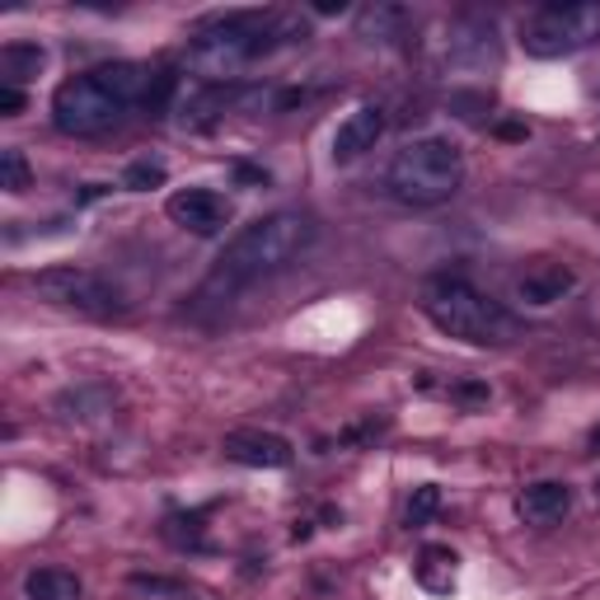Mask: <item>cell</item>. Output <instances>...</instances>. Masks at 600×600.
I'll return each instance as SVG.
<instances>
[{"instance_id":"obj_1","label":"cell","mask_w":600,"mask_h":600,"mask_svg":"<svg viewBox=\"0 0 600 600\" xmlns=\"http://www.w3.org/2000/svg\"><path fill=\"white\" fill-rule=\"evenodd\" d=\"M310 245H314V221L306 211H268V216H258V221H249L221 249V258H216V268L203 282V296H197V300H230L239 291L268 282V277L287 272Z\"/></svg>"},{"instance_id":"obj_2","label":"cell","mask_w":600,"mask_h":600,"mask_svg":"<svg viewBox=\"0 0 600 600\" xmlns=\"http://www.w3.org/2000/svg\"><path fill=\"white\" fill-rule=\"evenodd\" d=\"M296 38H306V24L287 14H221L188 38L184 66L203 75L207 85H226L245 66L263 62L268 52L296 43Z\"/></svg>"},{"instance_id":"obj_3","label":"cell","mask_w":600,"mask_h":600,"mask_svg":"<svg viewBox=\"0 0 600 600\" xmlns=\"http://www.w3.org/2000/svg\"><path fill=\"white\" fill-rule=\"evenodd\" d=\"M151 71L136 62H108L85 75H71L52 94V127L66 136H99L123 123V113L142 104Z\"/></svg>"},{"instance_id":"obj_4","label":"cell","mask_w":600,"mask_h":600,"mask_svg":"<svg viewBox=\"0 0 600 600\" xmlns=\"http://www.w3.org/2000/svg\"><path fill=\"white\" fill-rule=\"evenodd\" d=\"M423 314L446 338H459V343H474V348H507L521 338V319L503 300H493L474 282H465V277H432L423 291Z\"/></svg>"},{"instance_id":"obj_5","label":"cell","mask_w":600,"mask_h":600,"mask_svg":"<svg viewBox=\"0 0 600 600\" xmlns=\"http://www.w3.org/2000/svg\"><path fill=\"white\" fill-rule=\"evenodd\" d=\"M465 184V155L451 136H417L390 159L385 188L404 207H442Z\"/></svg>"},{"instance_id":"obj_6","label":"cell","mask_w":600,"mask_h":600,"mask_svg":"<svg viewBox=\"0 0 600 600\" xmlns=\"http://www.w3.org/2000/svg\"><path fill=\"white\" fill-rule=\"evenodd\" d=\"M596 38H600V6H539L521 29L526 52L545 56V62L582 52Z\"/></svg>"},{"instance_id":"obj_7","label":"cell","mask_w":600,"mask_h":600,"mask_svg":"<svg viewBox=\"0 0 600 600\" xmlns=\"http://www.w3.org/2000/svg\"><path fill=\"white\" fill-rule=\"evenodd\" d=\"M33 291L56 310H75V314H90V319L127 314V296L117 291L108 277H99L90 268H43L33 277Z\"/></svg>"},{"instance_id":"obj_8","label":"cell","mask_w":600,"mask_h":600,"mask_svg":"<svg viewBox=\"0 0 600 600\" xmlns=\"http://www.w3.org/2000/svg\"><path fill=\"white\" fill-rule=\"evenodd\" d=\"M165 211H169L174 226H184V230L203 235V239L221 235L230 226V203H226V193H216V188H184V193H174L169 203H165Z\"/></svg>"},{"instance_id":"obj_9","label":"cell","mask_w":600,"mask_h":600,"mask_svg":"<svg viewBox=\"0 0 600 600\" xmlns=\"http://www.w3.org/2000/svg\"><path fill=\"white\" fill-rule=\"evenodd\" d=\"M446 56L451 66L484 71L488 62H497V24L488 14H459L446 38Z\"/></svg>"},{"instance_id":"obj_10","label":"cell","mask_w":600,"mask_h":600,"mask_svg":"<svg viewBox=\"0 0 600 600\" xmlns=\"http://www.w3.org/2000/svg\"><path fill=\"white\" fill-rule=\"evenodd\" d=\"M221 451H226V459L249 465V469H287L296 459V446L277 432H230Z\"/></svg>"},{"instance_id":"obj_11","label":"cell","mask_w":600,"mask_h":600,"mask_svg":"<svg viewBox=\"0 0 600 600\" xmlns=\"http://www.w3.org/2000/svg\"><path fill=\"white\" fill-rule=\"evenodd\" d=\"M380 136H385V108H375V104L352 108L343 123H338V132H333V159H338V165H348V159L375 151Z\"/></svg>"},{"instance_id":"obj_12","label":"cell","mask_w":600,"mask_h":600,"mask_svg":"<svg viewBox=\"0 0 600 600\" xmlns=\"http://www.w3.org/2000/svg\"><path fill=\"white\" fill-rule=\"evenodd\" d=\"M413 29V14L404 6H390V0H375V6L356 10V38L371 48H399Z\"/></svg>"},{"instance_id":"obj_13","label":"cell","mask_w":600,"mask_h":600,"mask_svg":"<svg viewBox=\"0 0 600 600\" xmlns=\"http://www.w3.org/2000/svg\"><path fill=\"white\" fill-rule=\"evenodd\" d=\"M516 511H521L526 526H558L572 511V488L558 484V478H545V484H530L521 497H516Z\"/></svg>"},{"instance_id":"obj_14","label":"cell","mask_w":600,"mask_h":600,"mask_svg":"<svg viewBox=\"0 0 600 600\" xmlns=\"http://www.w3.org/2000/svg\"><path fill=\"white\" fill-rule=\"evenodd\" d=\"M572 282L577 277L563 268V263H539V268H530L521 282H516V296L526 300V306H554V300H563L568 291H572Z\"/></svg>"},{"instance_id":"obj_15","label":"cell","mask_w":600,"mask_h":600,"mask_svg":"<svg viewBox=\"0 0 600 600\" xmlns=\"http://www.w3.org/2000/svg\"><path fill=\"white\" fill-rule=\"evenodd\" d=\"M417 582H423L432 596H446L455 591V572H459V558L451 545H423V554H417Z\"/></svg>"},{"instance_id":"obj_16","label":"cell","mask_w":600,"mask_h":600,"mask_svg":"<svg viewBox=\"0 0 600 600\" xmlns=\"http://www.w3.org/2000/svg\"><path fill=\"white\" fill-rule=\"evenodd\" d=\"M48 52L38 43H6L0 48V85H29V80H38V71H43Z\"/></svg>"},{"instance_id":"obj_17","label":"cell","mask_w":600,"mask_h":600,"mask_svg":"<svg viewBox=\"0 0 600 600\" xmlns=\"http://www.w3.org/2000/svg\"><path fill=\"white\" fill-rule=\"evenodd\" d=\"M29 600H80V577L66 568H38L24 577Z\"/></svg>"},{"instance_id":"obj_18","label":"cell","mask_w":600,"mask_h":600,"mask_svg":"<svg viewBox=\"0 0 600 600\" xmlns=\"http://www.w3.org/2000/svg\"><path fill=\"white\" fill-rule=\"evenodd\" d=\"M174 94H178V71L174 66H155L151 80H146V94H142V108L146 117H165L169 104H174Z\"/></svg>"},{"instance_id":"obj_19","label":"cell","mask_w":600,"mask_h":600,"mask_svg":"<svg viewBox=\"0 0 600 600\" xmlns=\"http://www.w3.org/2000/svg\"><path fill=\"white\" fill-rule=\"evenodd\" d=\"M165 539L178 549H207V535H203V511L193 516H169L165 521Z\"/></svg>"},{"instance_id":"obj_20","label":"cell","mask_w":600,"mask_h":600,"mask_svg":"<svg viewBox=\"0 0 600 600\" xmlns=\"http://www.w3.org/2000/svg\"><path fill=\"white\" fill-rule=\"evenodd\" d=\"M436 511H442V488H436V484H423V488H413L408 507H404V526H408V530L427 526Z\"/></svg>"},{"instance_id":"obj_21","label":"cell","mask_w":600,"mask_h":600,"mask_svg":"<svg viewBox=\"0 0 600 600\" xmlns=\"http://www.w3.org/2000/svg\"><path fill=\"white\" fill-rule=\"evenodd\" d=\"M29 159H24V151H19V146H6V151H0V188H6V193H24L29 188Z\"/></svg>"},{"instance_id":"obj_22","label":"cell","mask_w":600,"mask_h":600,"mask_svg":"<svg viewBox=\"0 0 600 600\" xmlns=\"http://www.w3.org/2000/svg\"><path fill=\"white\" fill-rule=\"evenodd\" d=\"M159 184H165V165H159V159H136L123 174V188H132V193H151Z\"/></svg>"},{"instance_id":"obj_23","label":"cell","mask_w":600,"mask_h":600,"mask_svg":"<svg viewBox=\"0 0 600 600\" xmlns=\"http://www.w3.org/2000/svg\"><path fill=\"white\" fill-rule=\"evenodd\" d=\"M488 108H493L488 94H451V113H459L465 123H484Z\"/></svg>"},{"instance_id":"obj_24","label":"cell","mask_w":600,"mask_h":600,"mask_svg":"<svg viewBox=\"0 0 600 600\" xmlns=\"http://www.w3.org/2000/svg\"><path fill=\"white\" fill-rule=\"evenodd\" d=\"M132 587H142V591H159V596H188L178 582H165V577H146V572H136V577H132Z\"/></svg>"},{"instance_id":"obj_25","label":"cell","mask_w":600,"mask_h":600,"mask_svg":"<svg viewBox=\"0 0 600 600\" xmlns=\"http://www.w3.org/2000/svg\"><path fill=\"white\" fill-rule=\"evenodd\" d=\"M19 113H24V90L0 85V117H19Z\"/></svg>"},{"instance_id":"obj_26","label":"cell","mask_w":600,"mask_h":600,"mask_svg":"<svg viewBox=\"0 0 600 600\" xmlns=\"http://www.w3.org/2000/svg\"><path fill=\"white\" fill-rule=\"evenodd\" d=\"M235 178H245V184H268V169H254V165H235Z\"/></svg>"},{"instance_id":"obj_27","label":"cell","mask_w":600,"mask_h":600,"mask_svg":"<svg viewBox=\"0 0 600 600\" xmlns=\"http://www.w3.org/2000/svg\"><path fill=\"white\" fill-rule=\"evenodd\" d=\"M455 399H469V404H478V399H488V385H455Z\"/></svg>"},{"instance_id":"obj_28","label":"cell","mask_w":600,"mask_h":600,"mask_svg":"<svg viewBox=\"0 0 600 600\" xmlns=\"http://www.w3.org/2000/svg\"><path fill=\"white\" fill-rule=\"evenodd\" d=\"M348 6H343V0H338V6H333V0H324V6H314V14H343Z\"/></svg>"},{"instance_id":"obj_29","label":"cell","mask_w":600,"mask_h":600,"mask_svg":"<svg viewBox=\"0 0 600 600\" xmlns=\"http://www.w3.org/2000/svg\"><path fill=\"white\" fill-rule=\"evenodd\" d=\"M587 442H591V451H600V427H591V436H587Z\"/></svg>"},{"instance_id":"obj_30","label":"cell","mask_w":600,"mask_h":600,"mask_svg":"<svg viewBox=\"0 0 600 600\" xmlns=\"http://www.w3.org/2000/svg\"><path fill=\"white\" fill-rule=\"evenodd\" d=\"M596 493H600V478H596Z\"/></svg>"}]
</instances>
